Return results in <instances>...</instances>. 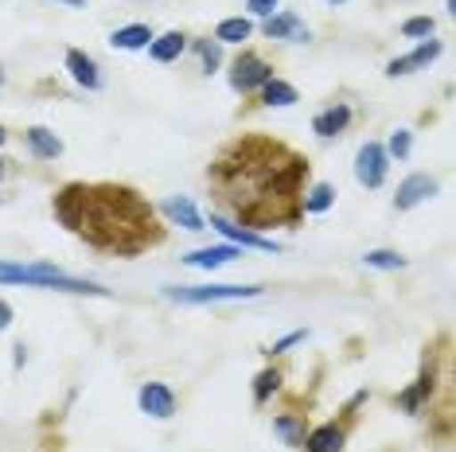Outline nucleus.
Returning <instances> with one entry per match:
<instances>
[{
    "mask_svg": "<svg viewBox=\"0 0 456 452\" xmlns=\"http://www.w3.org/2000/svg\"><path fill=\"white\" fill-rule=\"evenodd\" d=\"M51 211L90 250L113 258H137L164 242L152 203L129 183H67L55 191Z\"/></svg>",
    "mask_w": 456,
    "mask_h": 452,
    "instance_id": "nucleus-2",
    "label": "nucleus"
},
{
    "mask_svg": "<svg viewBox=\"0 0 456 452\" xmlns=\"http://www.w3.org/2000/svg\"><path fill=\"white\" fill-rule=\"evenodd\" d=\"M211 226L223 234V238H231V246H250V250H265V254H277V250H281V246L262 238L257 230H246V226H238L234 219H226L223 211H211Z\"/></svg>",
    "mask_w": 456,
    "mask_h": 452,
    "instance_id": "nucleus-8",
    "label": "nucleus"
},
{
    "mask_svg": "<svg viewBox=\"0 0 456 452\" xmlns=\"http://www.w3.org/2000/svg\"><path fill=\"white\" fill-rule=\"evenodd\" d=\"M183 51H188V36H183V32H164V36H152L149 59H152V63H175Z\"/></svg>",
    "mask_w": 456,
    "mask_h": 452,
    "instance_id": "nucleus-19",
    "label": "nucleus"
},
{
    "mask_svg": "<svg viewBox=\"0 0 456 452\" xmlns=\"http://www.w3.org/2000/svg\"><path fill=\"white\" fill-rule=\"evenodd\" d=\"M273 433L281 437L289 448H300V445H305V433H308L305 414H277L273 417Z\"/></svg>",
    "mask_w": 456,
    "mask_h": 452,
    "instance_id": "nucleus-21",
    "label": "nucleus"
},
{
    "mask_svg": "<svg viewBox=\"0 0 456 452\" xmlns=\"http://www.w3.org/2000/svg\"><path fill=\"white\" fill-rule=\"evenodd\" d=\"M328 4H344V0H328Z\"/></svg>",
    "mask_w": 456,
    "mask_h": 452,
    "instance_id": "nucleus-36",
    "label": "nucleus"
},
{
    "mask_svg": "<svg viewBox=\"0 0 456 452\" xmlns=\"http://www.w3.org/2000/svg\"><path fill=\"white\" fill-rule=\"evenodd\" d=\"M347 445V429L336 425V421H328V425H316L305 433V452H344Z\"/></svg>",
    "mask_w": 456,
    "mask_h": 452,
    "instance_id": "nucleus-13",
    "label": "nucleus"
},
{
    "mask_svg": "<svg viewBox=\"0 0 456 452\" xmlns=\"http://www.w3.org/2000/svg\"><path fill=\"white\" fill-rule=\"evenodd\" d=\"M429 195H437V180L413 172V176H406L398 183V191H394V211H413L418 203L429 199Z\"/></svg>",
    "mask_w": 456,
    "mask_h": 452,
    "instance_id": "nucleus-10",
    "label": "nucleus"
},
{
    "mask_svg": "<svg viewBox=\"0 0 456 452\" xmlns=\"http://www.w3.org/2000/svg\"><path fill=\"white\" fill-rule=\"evenodd\" d=\"M24 141H28V152H32L36 160H55V157H63V141H59L51 129H44V125H32V129L24 133Z\"/></svg>",
    "mask_w": 456,
    "mask_h": 452,
    "instance_id": "nucleus-18",
    "label": "nucleus"
},
{
    "mask_svg": "<svg viewBox=\"0 0 456 452\" xmlns=\"http://www.w3.org/2000/svg\"><path fill=\"white\" fill-rule=\"evenodd\" d=\"M242 258V246H207V250H191L183 265H195V270H219V265Z\"/></svg>",
    "mask_w": 456,
    "mask_h": 452,
    "instance_id": "nucleus-17",
    "label": "nucleus"
},
{
    "mask_svg": "<svg viewBox=\"0 0 456 452\" xmlns=\"http://www.w3.org/2000/svg\"><path fill=\"white\" fill-rule=\"evenodd\" d=\"M257 101H262V106H293V101H300V94H297L293 82H285V78L273 75L262 90H257Z\"/></svg>",
    "mask_w": 456,
    "mask_h": 452,
    "instance_id": "nucleus-22",
    "label": "nucleus"
},
{
    "mask_svg": "<svg viewBox=\"0 0 456 452\" xmlns=\"http://www.w3.org/2000/svg\"><path fill=\"white\" fill-rule=\"evenodd\" d=\"M269 78H273V63H265L257 51L242 47V51L234 55V63H231V90H234V94L254 98Z\"/></svg>",
    "mask_w": 456,
    "mask_h": 452,
    "instance_id": "nucleus-5",
    "label": "nucleus"
},
{
    "mask_svg": "<svg viewBox=\"0 0 456 452\" xmlns=\"http://www.w3.org/2000/svg\"><path fill=\"white\" fill-rule=\"evenodd\" d=\"M433 32H437V20L433 16H410L402 24V36L406 39H433Z\"/></svg>",
    "mask_w": 456,
    "mask_h": 452,
    "instance_id": "nucleus-28",
    "label": "nucleus"
},
{
    "mask_svg": "<svg viewBox=\"0 0 456 452\" xmlns=\"http://www.w3.org/2000/svg\"><path fill=\"white\" fill-rule=\"evenodd\" d=\"M160 211L168 214L175 226H183V230H203V214H200V207H195L188 195H168V199L160 203Z\"/></svg>",
    "mask_w": 456,
    "mask_h": 452,
    "instance_id": "nucleus-16",
    "label": "nucleus"
},
{
    "mask_svg": "<svg viewBox=\"0 0 456 452\" xmlns=\"http://www.w3.org/2000/svg\"><path fill=\"white\" fill-rule=\"evenodd\" d=\"M262 285H164V296L180 304H219V301H254Z\"/></svg>",
    "mask_w": 456,
    "mask_h": 452,
    "instance_id": "nucleus-4",
    "label": "nucleus"
},
{
    "mask_svg": "<svg viewBox=\"0 0 456 452\" xmlns=\"http://www.w3.org/2000/svg\"><path fill=\"white\" fill-rule=\"evenodd\" d=\"M12 320H16L12 304H8V301H0V332H8V327H12Z\"/></svg>",
    "mask_w": 456,
    "mask_h": 452,
    "instance_id": "nucleus-32",
    "label": "nucleus"
},
{
    "mask_svg": "<svg viewBox=\"0 0 456 452\" xmlns=\"http://www.w3.org/2000/svg\"><path fill=\"white\" fill-rule=\"evenodd\" d=\"M254 36V20H246V16H231V20H223L219 28H215V44H238L242 47L246 39Z\"/></svg>",
    "mask_w": 456,
    "mask_h": 452,
    "instance_id": "nucleus-23",
    "label": "nucleus"
},
{
    "mask_svg": "<svg viewBox=\"0 0 456 452\" xmlns=\"http://www.w3.org/2000/svg\"><path fill=\"white\" fill-rule=\"evenodd\" d=\"M277 390H281V371H277V367L257 371V378H254V406H265Z\"/></svg>",
    "mask_w": 456,
    "mask_h": 452,
    "instance_id": "nucleus-24",
    "label": "nucleus"
},
{
    "mask_svg": "<svg viewBox=\"0 0 456 452\" xmlns=\"http://www.w3.org/2000/svg\"><path fill=\"white\" fill-rule=\"evenodd\" d=\"M433 386H437L433 383V367H425V371L418 375V383H410L398 398H394V406H398L402 414H421V406L433 398Z\"/></svg>",
    "mask_w": 456,
    "mask_h": 452,
    "instance_id": "nucleus-14",
    "label": "nucleus"
},
{
    "mask_svg": "<svg viewBox=\"0 0 456 452\" xmlns=\"http://www.w3.org/2000/svg\"><path fill=\"white\" fill-rule=\"evenodd\" d=\"M137 406H141V414H149L157 421H168V417H175V390L168 383H141Z\"/></svg>",
    "mask_w": 456,
    "mask_h": 452,
    "instance_id": "nucleus-7",
    "label": "nucleus"
},
{
    "mask_svg": "<svg viewBox=\"0 0 456 452\" xmlns=\"http://www.w3.org/2000/svg\"><path fill=\"white\" fill-rule=\"evenodd\" d=\"M305 339H308V332H289V335H281V339H277V343H273V351H269V355H285L289 347L305 343Z\"/></svg>",
    "mask_w": 456,
    "mask_h": 452,
    "instance_id": "nucleus-30",
    "label": "nucleus"
},
{
    "mask_svg": "<svg viewBox=\"0 0 456 452\" xmlns=\"http://www.w3.org/2000/svg\"><path fill=\"white\" fill-rule=\"evenodd\" d=\"M63 63H67V70H70V78H75L82 90H90V94H98V90L106 86V78H102V67H98V59H94V55H86V51L70 47Z\"/></svg>",
    "mask_w": 456,
    "mask_h": 452,
    "instance_id": "nucleus-9",
    "label": "nucleus"
},
{
    "mask_svg": "<svg viewBox=\"0 0 456 452\" xmlns=\"http://www.w3.org/2000/svg\"><path fill=\"white\" fill-rule=\"evenodd\" d=\"M191 51L200 55V63H203L207 75H215V70L223 67V44H215V39H195Z\"/></svg>",
    "mask_w": 456,
    "mask_h": 452,
    "instance_id": "nucleus-26",
    "label": "nucleus"
},
{
    "mask_svg": "<svg viewBox=\"0 0 456 452\" xmlns=\"http://www.w3.org/2000/svg\"><path fill=\"white\" fill-rule=\"evenodd\" d=\"M246 8H250V16H273V8H277V0H246Z\"/></svg>",
    "mask_w": 456,
    "mask_h": 452,
    "instance_id": "nucleus-31",
    "label": "nucleus"
},
{
    "mask_svg": "<svg viewBox=\"0 0 456 452\" xmlns=\"http://www.w3.org/2000/svg\"><path fill=\"white\" fill-rule=\"evenodd\" d=\"M63 4H70V8H86V0H63Z\"/></svg>",
    "mask_w": 456,
    "mask_h": 452,
    "instance_id": "nucleus-33",
    "label": "nucleus"
},
{
    "mask_svg": "<svg viewBox=\"0 0 456 452\" xmlns=\"http://www.w3.org/2000/svg\"><path fill=\"white\" fill-rule=\"evenodd\" d=\"M308 172H313L308 160L285 141L238 133L215 152L207 183L238 226L269 230V226H297L305 219Z\"/></svg>",
    "mask_w": 456,
    "mask_h": 452,
    "instance_id": "nucleus-1",
    "label": "nucleus"
},
{
    "mask_svg": "<svg viewBox=\"0 0 456 452\" xmlns=\"http://www.w3.org/2000/svg\"><path fill=\"white\" fill-rule=\"evenodd\" d=\"M262 32H265L269 39H293V44H305V39H308V28H305V20H300L297 12H277V16H265Z\"/></svg>",
    "mask_w": 456,
    "mask_h": 452,
    "instance_id": "nucleus-15",
    "label": "nucleus"
},
{
    "mask_svg": "<svg viewBox=\"0 0 456 452\" xmlns=\"http://www.w3.org/2000/svg\"><path fill=\"white\" fill-rule=\"evenodd\" d=\"M0 86H4V70H0Z\"/></svg>",
    "mask_w": 456,
    "mask_h": 452,
    "instance_id": "nucleus-37",
    "label": "nucleus"
},
{
    "mask_svg": "<svg viewBox=\"0 0 456 452\" xmlns=\"http://www.w3.org/2000/svg\"><path fill=\"white\" fill-rule=\"evenodd\" d=\"M152 44V28L149 24H126V28H118V32L110 36V47H118V51H144Z\"/></svg>",
    "mask_w": 456,
    "mask_h": 452,
    "instance_id": "nucleus-20",
    "label": "nucleus"
},
{
    "mask_svg": "<svg viewBox=\"0 0 456 452\" xmlns=\"http://www.w3.org/2000/svg\"><path fill=\"white\" fill-rule=\"evenodd\" d=\"M351 117H355V113H351L347 101H331L328 109H320L313 117V133L320 141H331V137H339V133L351 125Z\"/></svg>",
    "mask_w": 456,
    "mask_h": 452,
    "instance_id": "nucleus-12",
    "label": "nucleus"
},
{
    "mask_svg": "<svg viewBox=\"0 0 456 452\" xmlns=\"http://www.w3.org/2000/svg\"><path fill=\"white\" fill-rule=\"evenodd\" d=\"M0 281L4 285H36V289H55V293H78V296H110V289H102L94 281H82L47 262H0Z\"/></svg>",
    "mask_w": 456,
    "mask_h": 452,
    "instance_id": "nucleus-3",
    "label": "nucleus"
},
{
    "mask_svg": "<svg viewBox=\"0 0 456 452\" xmlns=\"http://www.w3.org/2000/svg\"><path fill=\"white\" fill-rule=\"evenodd\" d=\"M362 262H367L370 270H406V258H402L398 250H367Z\"/></svg>",
    "mask_w": 456,
    "mask_h": 452,
    "instance_id": "nucleus-27",
    "label": "nucleus"
},
{
    "mask_svg": "<svg viewBox=\"0 0 456 452\" xmlns=\"http://www.w3.org/2000/svg\"><path fill=\"white\" fill-rule=\"evenodd\" d=\"M441 51H444L441 39H421V44L413 47L410 55L390 59V63H387V75H390V78H398V75H410V70H421V67H429L433 59L441 55Z\"/></svg>",
    "mask_w": 456,
    "mask_h": 452,
    "instance_id": "nucleus-11",
    "label": "nucleus"
},
{
    "mask_svg": "<svg viewBox=\"0 0 456 452\" xmlns=\"http://www.w3.org/2000/svg\"><path fill=\"white\" fill-rule=\"evenodd\" d=\"M4 176H8V160L0 157V180H4Z\"/></svg>",
    "mask_w": 456,
    "mask_h": 452,
    "instance_id": "nucleus-34",
    "label": "nucleus"
},
{
    "mask_svg": "<svg viewBox=\"0 0 456 452\" xmlns=\"http://www.w3.org/2000/svg\"><path fill=\"white\" fill-rule=\"evenodd\" d=\"M387 172H390V157L387 149L379 145V141H367V145H359L355 152V180L362 183V188H382L387 183Z\"/></svg>",
    "mask_w": 456,
    "mask_h": 452,
    "instance_id": "nucleus-6",
    "label": "nucleus"
},
{
    "mask_svg": "<svg viewBox=\"0 0 456 452\" xmlns=\"http://www.w3.org/2000/svg\"><path fill=\"white\" fill-rule=\"evenodd\" d=\"M382 149H387V157H390V160H410V149H413L410 129H394V133H390V141H387Z\"/></svg>",
    "mask_w": 456,
    "mask_h": 452,
    "instance_id": "nucleus-29",
    "label": "nucleus"
},
{
    "mask_svg": "<svg viewBox=\"0 0 456 452\" xmlns=\"http://www.w3.org/2000/svg\"><path fill=\"white\" fill-rule=\"evenodd\" d=\"M331 203H336V188L331 183H313L305 191V214H324Z\"/></svg>",
    "mask_w": 456,
    "mask_h": 452,
    "instance_id": "nucleus-25",
    "label": "nucleus"
},
{
    "mask_svg": "<svg viewBox=\"0 0 456 452\" xmlns=\"http://www.w3.org/2000/svg\"><path fill=\"white\" fill-rule=\"evenodd\" d=\"M4 141H8V133H4V125H0V145H4Z\"/></svg>",
    "mask_w": 456,
    "mask_h": 452,
    "instance_id": "nucleus-35",
    "label": "nucleus"
}]
</instances>
